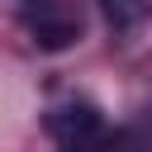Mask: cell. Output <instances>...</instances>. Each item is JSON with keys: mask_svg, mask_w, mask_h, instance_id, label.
I'll list each match as a JSON object with an SVG mask.
<instances>
[{"mask_svg": "<svg viewBox=\"0 0 152 152\" xmlns=\"http://www.w3.org/2000/svg\"><path fill=\"white\" fill-rule=\"evenodd\" d=\"M19 19L38 48L57 52L81 38V5L76 0H19Z\"/></svg>", "mask_w": 152, "mask_h": 152, "instance_id": "1", "label": "cell"}, {"mask_svg": "<svg viewBox=\"0 0 152 152\" xmlns=\"http://www.w3.org/2000/svg\"><path fill=\"white\" fill-rule=\"evenodd\" d=\"M100 10L119 33H133V28H142L152 19V0H100Z\"/></svg>", "mask_w": 152, "mask_h": 152, "instance_id": "2", "label": "cell"}]
</instances>
